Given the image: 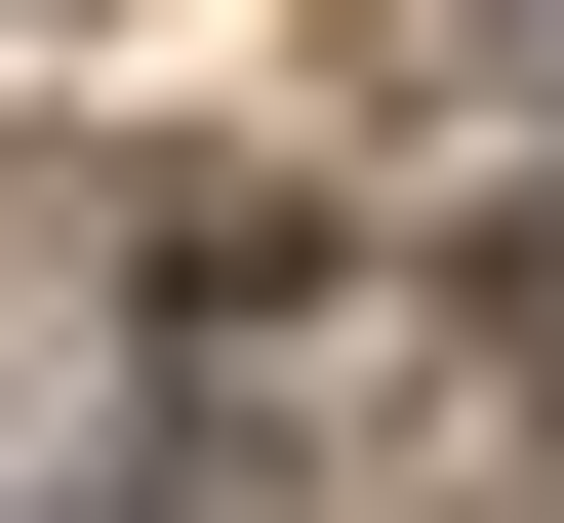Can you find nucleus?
I'll return each mask as SVG.
<instances>
[{
	"mask_svg": "<svg viewBox=\"0 0 564 523\" xmlns=\"http://www.w3.org/2000/svg\"><path fill=\"white\" fill-rule=\"evenodd\" d=\"M484 81H524V121H564V0H484Z\"/></svg>",
	"mask_w": 564,
	"mask_h": 523,
	"instance_id": "f257e3e1",
	"label": "nucleus"
}]
</instances>
